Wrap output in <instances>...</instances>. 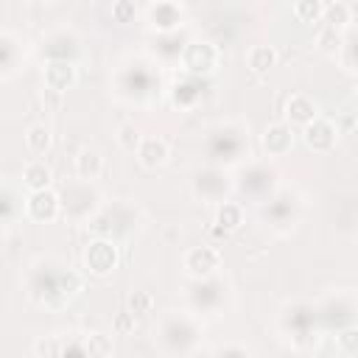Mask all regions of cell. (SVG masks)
Segmentation results:
<instances>
[{
    "mask_svg": "<svg viewBox=\"0 0 358 358\" xmlns=\"http://www.w3.org/2000/svg\"><path fill=\"white\" fill-rule=\"evenodd\" d=\"M134 154H137V159H140L143 168L154 171V168H159L168 159V145H165L162 137H143Z\"/></svg>",
    "mask_w": 358,
    "mask_h": 358,
    "instance_id": "10",
    "label": "cell"
},
{
    "mask_svg": "<svg viewBox=\"0 0 358 358\" xmlns=\"http://www.w3.org/2000/svg\"><path fill=\"white\" fill-rule=\"evenodd\" d=\"M285 117H288V126H308L310 120L319 117V109L308 95H291L285 103Z\"/></svg>",
    "mask_w": 358,
    "mask_h": 358,
    "instance_id": "9",
    "label": "cell"
},
{
    "mask_svg": "<svg viewBox=\"0 0 358 358\" xmlns=\"http://www.w3.org/2000/svg\"><path fill=\"white\" fill-rule=\"evenodd\" d=\"M336 137H338V129L324 117H316L305 126V143L313 151H330L336 145Z\"/></svg>",
    "mask_w": 358,
    "mask_h": 358,
    "instance_id": "6",
    "label": "cell"
},
{
    "mask_svg": "<svg viewBox=\"0 0 358 358\" xmlns=\"http://www.w3.org/2000/svg\"><path fill=\"white\" fill-rule=\"evenodd\" d=\"M151 310H154V296L148 291H134L129 296V313L143 316V313H151Z\"/></svg>",
    "mask_w": 358,
    "mask_h": 358,
    "instance_id": "23",
    "label": "cell"
},
{
    "mask_svg": "<svg viewBox=\"0 0 358 358\" xmlns=\"http://www.w3.org/2000/svg\"><path fill=\"white\" fill-rule=\"evenodd\" d=\"M246 59H249V67H252L255 73H268V70L277 64V50H274L271 45H255Z\"/></svg>",
    "mask_w": 358,
    "mask_h": 358,
    "instance_id": "18",
    "label": "cell"
},
{
    "mask_svg": "<svg viewBox=\"0 0 358 358\" xmlns=\"http://www.w3.org/2000/svg\"><path fill=\"white\" fill-rule=\"evenodd\" d=\"M182 266L190 277L196 280H210L218 268H221V255L215 246H193L185 252L182 257Z\"/></svg>",
    "mask_w": 358,
    "mask_h": 358,
    "instance_id": "2",
    "label": "cell"
},
{
    "mask_svg": "<svg viewBox=\"0 0 358 358\" xmlns=\"http://www.w3.org/2000/svg\"><path fill=\"white\" fill-rule=\"evenodd\" d=\"M84 352H87V358H109L112 355V338L106 333H90L84 338Z\"/></svg>",
    "mask_w": 358,
    "mask_h": 358,
    "instance_id": "19",
    "label": "cell"
},
{
    "mask_svg": "<svg viewBox=\"0 0 358 358\" xmlns=\"http://www.w3.org/2000/svg\"><path fill=\"white\" fill-rule=\"evenodd\" d=\"M294 145V129L288 123H271L263 131V148L268 157H282Z\"/></svg>",
    "mask_w": 358,
    "mask_h": 358,
    "instance_id": "7",
    "label": "cell"
},
{
    "mask_svg": "<svg viewBox=\"0 0 358 358\" xmlns=\"http://www.w3.org/2000/svg\"><path fill=\"white\" fill-rule=\"evenodd\" d=\"M42 76H45V87H48V90L64 92V90L73 87V81H76V64H67V62H48Z\"/></svg>",
    "mask_w": 358,
    "mask_h": 358,
    "instance_id": "11",
    "label": "cell"
},
{
    "mask_svg": "<svg viewBox=\"0 0 358 358\" xmlns=\"http://www.w3.org/2000/svg\"><path fill=\"white\" fill-rule=\"evenodd\" d=\"M62 350H64V341L59 336H39L34 341L36 358H62Z\"/></svg>",
    "mask_w": 358,
    "mask_h": 358,
    "instance_id": "20",
    "label": "cell"
},
{
    "mask_svg": "<svg viewBox=\"0 0 358 358\" xmlns=\"http://www.w3.org/2000/svg\"><path fill=\"white\" fill-rule=\"evenodd\" d=\"M62 101H64V92H56V90H42V103H45V109H62Z\"/></svg>",
    "mask_w": 358,
    "mask_h": 358,
    "instance_id": "29",
    "label": "cell"
},
{
    "mask_svg": "<svg viewBox=\"0 0 358 358\" xmlns=\"http://www.w3.org/2000/svg\"><path fill=\"white\" fill-rule=\"evenodd\" d=\"M193 190H196V196L210 199V201L224 199V193H227V176L221 171H215V168L199 171L196 179H193Z\"/></svg>",
    "mask_w": 358,
    "mask_h": 358,
    "instance_id": "8",
    "label": "cell"
},
{
    "mask_svg": "<svg viewBox=\"0 0 358 358\" xmlns=\"http://www.w3.org/2000/svg\"><path fill=\"white\" fill-rule=\"evenodd\" d=\"M117 246L112 243V241H106V238H98V241H92L90 246H87V252H84V263H87V268L92 271V274H98V277H103V274H112L115 268H117Z\"/></svg>",
    "mask_w": 358,
    "mask_h": 358,
    "instance_id": "3",
    "label": "cell"
},
{
    "mask_svg": "<svg viewBox=\"0 0 358 358\" xmlns=\"http://www.w3.org/2000/svg\"><path fill=\"white\" fill-rule=\"evenodd\" d=\"M341 45H344V39H341V34H338V31H333V28H322V34H319V48H322L324 53L338 56Z\"/></svg>",
    "mask_w": 358,
    "mask_h": 358,
    "instance_id": "24",
    "label": "cell"
},
{
    "mask_svg": "<svg viewBox=\"0 0 358 358\" xmlns=\"http://www.w3.org/2000/svg\"><path fill=\"white\" fill-rule=\"evenodd\" d=\"M338 53H344V67H347L350 73H355V56H352V42H344Z\"/></svg>",
    "mask_w": 358,
    "mask_h": 358,
    "instance_id": "30",
    "label": "cell"
},
{
    "mask_svg": "<svg viewBox=\"0 0 358 358\" xmlns=\"http://www.w3.org/2000/svg\"><path fill=\"white\" fill-rule=\"evenodd\" d=\"M336 341H338V347H341L344 352L352 355V352L358 350V330H355L352 324H350V327H341L338 336H336Z\"/></svg>",
    "mask_w": 358,
    "mask_h": 358,
    "instance_id": "25",
    "label": "cell"
},
{
    "mask_svg": "<svg viewBox=\"0 0 358 358\" xmlns=\"http://www.w3.org/2000/svg\"><path fill=\"white\" fill-rule=\"evenodd\" d=\"M50 143H53V134H50V129L45 126V123H34L28 131H25V145H28V151L31 154H45L48 148H50Z\"/></svg>",
    "mask_w": 358,
    "mask_h": 358,
    "instance_id": "17",
    "label": "cell"
},
{
    "mask_svg": "<svg viewBox=\"0 0 358 358\" xmlns=\"http://www.w3.org/2000/svg\"><path fill=\"white\" fill-rule=\"evenodd\" d=\"M322 8H324V3H319V0H296L291 11L302 22H316V20H322Z\"/></svg>",
    "mask_w": 358,
    "mask_h": 358,
    "instance_id": "21",
    "label": "cell"
},
{
    "mask_svg": "<svg viewBox=\"0 0 358 358\" xmlns=\"http://www.w3.org/2000/svg\"><path fill=\"white\" fill-rule=\"evenodd\" d=\"M241 224H243V210H241V204H238V201H221V204H218V213H215V227L232 232V229H238Z\"/></svg>",
    "mask_w": 358,
    "mask_h": 358,
    "instance_id": "16",
    "label": "cell"
},
{
    "mask_svg": "<svg viewBox=\"0 0 358 358\" xmlns=\"http://www.w3.org/2000/svg\"><path fill=\"white\" fill-rule=\"evenodd\" d=\"M179 62L187 73L193 76H207L218 67V48L213 42H204V39H193L182 48L179 53Z\"/></svg>",
    "mask_w": 358,
    "mask_h": 358,
    "instance_id": "1",
    "label": "cell"
},
{
    "mask_svg": "<svg viewBox=\"0 0 358 358\" xmlns=\"http://www.w3.org/2000/svg\"><path fill=\"white\" fill-rule=\"evenodd\" d=\"M238 179H241V182H246V179H249V185H241L238 190H241V193H246V196H252V193H255V185H263V190L268 193V190L274 187L277 173H274L271 168H266V165H249V168H243V171L238 173Z\"/></svg>",
    "mask_w": 358,
    "mask_h": 358,
    "instance_id": "12",
    "label": "cell"
},
{
    "mask_svg": "<svg viewBox=\"0 0 358 358\" xmlns=\"http://www.w3.org/2000/svg\"><path fill=\"white\" fill-rule=\"evenodd\" d=\"M101 171H103V157H101L98 148H81L76 154V173H78V179L92 182V179L101 176Z\"/></svg>",
    "mask_w": 358,
    "mask_h": 358,
    "instance_id": "13",
    "label": "cell"
},
{
    "mask_svg": "<svg viewBox=\"0 0 358 358\" xmlns=\"http://www.w3.org/2000/svg\"><path fill=\"white\" fill-rule=\"evenodd\" d=\"M134 14H137V6H134V3H129V0L112 3V17H115V22H131Z\"/></svg>",
    "mask_w": 358,
    "mask_h": 358,
    "instance_id": "26",
    "label": "cell"
},
{
    "mask_svg": "<svg viewBox=\"0 0 358 358\" xmlns=\"http://www.w3.org/2000/svg\"><path fill=\"white\" fill-rule=\"evenodd\" d=\"M145 14H148V20H151V25L157 31L168 34V31H176L179 28V22L185 17V8L179 3H151L145 8Z\"/></svg>",
    "mask_w": 358,
    "mask_h": 358,
    "instance_id": "5",
    "label": "cell"
},
{
    "mask_svg": "<svg viewBox=\"0 0 358 358\" xmlns=\"http://www.w3.org/2000/svg\"><path fill=\"white\" fill-rule=\"evenodd\" d=\"M213 358H249V350L241 347V344H224V347L215 350Z\"/></svg>",
    "mask_w": 358,
    "mask_h": 358,
    "instance_id": "28",
    "label": "cell"
},
{
    "mask_svg": "<svg viewBox=\"0 0 358 358\" xmlns=\"http://www.w3.org/2000/svg\"><path fill=\"white\" fill-rule=\"evenodd\" d=\"M134 324H137V316H134V313H129V310H120V313L115 316V322H112V330H115V333H120V336H126V333H131V330H134Z\"/></svg>",
    "mask_w": 358,
    "mask_h": 358,
    "instance_id": "27",
    "label": "cell"
},
{
    "mask_svg": "<svg viewBox=\"0 0 358 358\" xmlns=\"http://www.w3.org/2000/svg\"><path fill=\"white\" fill-rule=\"evenodd\" d=\"M22 182H25V187H28L31 193L48 190L50 182H53V173H50V168H48L45 162H31V165H25V171H22Z\"/></svg>",
    "mask_w": 358,
    "mask_h": 358,
    "instance_id": "15",
    "label": "cell"
},
{
    "mask_svg": "<svg viewBox=\"0 0 358 358\" xmlns=\"http://www.w3.org/2000/svg\"><path fill=\"white\" fill-rule=\"evenodd\" d=\"M322 20H324V28H333L341 34V28H347L352 22V6L344 3V0H336V3H324L322 8Z\"/></svg>",
    "mask_w": 358,
    "mask_h": 358,
    "instance_id": "14",
    "label": "cell"
},
{
    "mask_svg": "<svg viewBox=\"0 0 358 358\" xmlns=\"http://www.w3.org/2000/svg\"><path fill=\"white\" fill-rule=\"evenodd\" d=\"M140 140H143V134H140V129H137L134 123H123V126L117 129V143H120V148H126V151H137Z\"/></svg>",
    "mask_w": 358,
    "mask_h": 358,
    "instance_id": "22",
    "label": "cell"
},
{
    "mask_svg": "<svg viewBox=\"0 0 358 358\" xmlns=\"http://www.w3.org/2000/svg\"><path fill=\"white\" fill-rule=\"evenodd\" d=\"M59 210H62V199H59V193L50 190V187L31 193L28 201H25V213H28V218H34V221H53V218L59 215Z\"/></svg>",
    "mask_w": 358,
    "mask_h": 358,
    "instance_id": "4",
    "label": "cell"
}]
</instances>
